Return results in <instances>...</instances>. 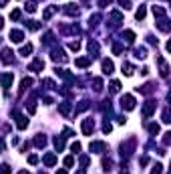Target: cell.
Segmentation results:
<instances>
[{"label":"cell","instance_id":"50","mask_svg":"<svg viewBox=\"0 0 171 174\" xmlns=\"http://www.w3.org/2000/svg\"><path fill=\"white\" fill-rule=\"evenodd\" d=\"M2 26H4V23H2V18H0V28H2Z\"/></svg>","mask_w":171,"mask_h":174},{"label":"cell","instance_id":"33","mask_svg":"<svg viewBox=\"0 0 171 174\" xmlns=\"http://www.w3.org/2000/svg\"><path fill=\"white\" fill-rule=\"evenodd\" d=\"M157 26H159L161 31H165V33H167V31H169V24H167V20H161V23L157 24Z\"/></svg>","mask_w":171,"mask_h":174},{"label":"cell","instance_id":"37","mask_svg":"<svg viewBox=\"0 0 171 174\" xmlns=\"http://www.w3.org/2000/svg\"><path fill=\"white\" fill-rule=\"evenodd\" d=\"M149 132H151V134H157V132H159V126H157V124H151V126H149Z\"/></svg>","mask_w":171,"mask_h":174},{"label":"cell","instance_id":"5","mask_svg":"<svg viewBox=\"0 0 171 174\" xmlns=\"http://www.w3.org/2000/svg\"><path fill=\"white\" fill-rule=\"evenodd\" d=\"M91 152H105L107 150V146H105V142H91Z\"/></svg>","mask_w":171,"mask_h":174},{"label":"cell","instance_id":"36","mask_svg":"<svg viewBox=\"0 0 171 174\" xmlns=\"http://www.w3.org/2000/svg\"><path fill=\"white\" fill-rule=\"evenodd\" d=\"M171 119H169V109H165L163 111V124H169Z\"/></svg>","mask_w":171,"mask_h":174},{"label":"cell","instance_id":"49","mask_svg":"<svg viewBox=\"0 0 171 174\" xmlns=\"http://www.w3.org/2000/svg\"><path fill=\"white\" fill-rule=\"evenodd\" d=\"M57 174H67V170H58V172Z\"/></svg>","mask_w":171,"mask_h":174},{"label":"cell","instance_id":"18","mask_svg":"<svg viewBox=\"0 0 171 174\" xmlns=\"http://www.w3.org/2000/svg\"><path fill=\"white\" fill-rule=\"evenodd\" d=\"M58 109H60L63 116H68V114H70V105H68V103H60V105H58Z\"/></svg>","mask_w":171,"mask_h":174},{"label":"cell","instance_id":"27","mask_svg":"<svg viewBox=\"0 0 171 174\" xmlns=\"http://www.w3.org/2000/svg\"><path fill=\"white\" fill-rule=\"evenodd\" d=\"M68 49H70V51H79L80 43H79V41H73V43H68Z\"/></svg>","mask_w":171,"mask_h":174},{"label":"cell","instance_id":"31","mask_svg":"<svg viewBox=\"0 0 171 174\" xmlns=\"http://www.w3.org/2000/svg\"><path fill=\"white\" fill-rule=\"evenodd\" d=\"M34 144H36V146H45V144H46V138H45V136H38V138L34 140Z\"/></svg>","mask_w":171,"mask_h":174},{"label":"cell","instance_id":"19","mask_svg":"<svg viewBox=\"0 0 171 174\" xmlns=\"http://www.w3.org/2000/svg\"><path fill=\"white\" fill-rule=\"evenodd\" d=\"M55 146H57V150H63V148H65V136L55 138Z\"/></svg>","mask_w":171,"mask_h":174},{"label":"cell","instance_id":"7","mask_svg":"<svg viewBox=\"0 0 171 174\" xmlns=\"http://www.w3.org/2000/svg\"><path fill=\"white\" fill-rule=\"evenodd\" d=\"M153 111H155V101H147L143 105V116H151Z\"/></svg>","mask_w":171,"mask_h":174},{"label":"cell","instance_id":"24","mask_svg":"<svg viewBox=\"0 0 171 174\" xmlns=\"http://www.w3.org/2000/svg\"><path fill=\"white\" fill-rule=\"evenodd\" d=\"M97 51H99V45H97L95 41H91V43H89V53H93V55H97Z\"/></svg>","mask_w":171,"mask_h":174},{"label":"cell","instance_id":"25","mask_svg":"<svg viewBox=\"0 0 171 174\" xmlns=\"http://www.w3.org/2000/svg\"><path fill=\"white\" fill-rule=\"evenodd\" d=\"M123 69H125V75L127 77H131V75H133V65H129V63H125V65H123Z\"/></svg>","mask_w":171,"mask_h":174},{"label":"cell","instance_id":"51","mask_svg":"<svg viewBox=\"0 0 171 174\" xmlns=\"http://www.w3.org/2000/svg\"><path fill=\"white\" fill-rule=\"evenodd\" d=\"M77 174H85V170H79V172H77Z\"/></svg>","mask_w":171,"mask_h":174},{"label":"cell","instance_id":"42","mask_svg":"<svg viewBox=\"0 0 171 174\" xmlns=\"http://www.w3.org/2000/svg\"><path fill=\"white\" fill-rule=\"evenodd\" d=\"M103 132H105V134H107V132H111V124H107V122H105V124H103Z\"/></svg>","mask_w":171,"mask_h":174},{"label":"cell","instance_id":"35","mask_svg":"<svg viewBox=\"0 0 171 174\" xmlns=\"http://www.w3.org/2000/svg\"><path fill=\"white\" fill-rule=\"evenodd\" d=\"M26 10L34 12V10H36V2H28V4H26Z\"/></svg>","mask_w":171,"mask_h":174},{"label":"cell","instance_id":"2","mask_svg":"<svg viewBox=\"0 0 171 174\" xmlns=\"http://www.w3.org/2000/svg\"><path fill=\"white\" fill-rule=\"evenodd\" d=\"M12 55H14V53H12L10 49H2V53H0V61H2V63H4V65H8V63H12Z\"/></svg>","mask_w":171,"mask_h":174},{"label":"cell","instance_id":"40","mask_svg":"<svg viewBox=\"0 0 171 174\" xmlns=\"http://www.w3.org/2000/svg\"><path fill=\"white\" fill-rule=\"evenodd\" d=\"M70 150H73V152H79L80 150V144H79V142H75V144L70 146Z\"/></svg>","mask_w":171,"mask_h":174},{"label":"cell","instance_id":"20","mask_svg":"<svg viewBox=\"0 0 171 174\" xmlns=\"http://www.w3.org/2000/svg\"><path fill=\"white\" fill-rule=\"evenodd\" d=\"M30 85H32V79H30V77H26V79H22V85H20V93H22L24 89H28Z\"/></svg>","mask_w":171,"mask_h":174},{"label":"cell","instance_id":"38","mask_svg":"<svg viewBox=\"0 0 171 174\" xmlns=\"http://www.w3.org/2000/svg\"><path fill=\"white\" fill-rule=\"evenodd\" d=\"M10 18H12V20H18V18H20V10H12Z\"/></svg>","mask_w":171,"mask_h":174},{"label":"cell","instance_id":"9","mask_svg":"<svg viewBox=\"0 0 171 174\" xmlns=\"http://www.w3.org/2000/svg\"><path fill=\"white\" fill-rule=\"evenodd\" d=\"M103 71H105L107 75L113 73V61H111V59H105V61H103Z\"/></svg>","mask_w":171,"mask_h":174},{"label":"cell","instance_id":"46","mask_svg":"<svg viewBox=\"0 0 171 174\" xmlns=\"http://www.w3.org/2000/svg\"><path fill=\"white\" fill-rule=\"evenodd\" d=\"M0 150H4V140L0 138Z\"/></svg>","mask_w":171,"mask_h":174},{"label":"cell","instance_id":"22","mask_svg":"<svg viewBox=\"0 0 171 174\" xmlns=\"http://www.w3.org/2000/svg\"><path fill=\"white\" fill-rule=\"evenodd\" d=\"M153 14H155V16H165V8H161V6H153Z\"/></svg>","mask_w":171,"mask_h":174},{"label":"cell","instance_id":"14","mask_svg":"<svg viewBox=\"0 0 171 174\" xmlns=\"http://www.w3.org/2000/svg\"><path fill=\"white\" fill-rule=\"evenodd\" d=\"M159 65H161V77H167V73H169V67H167V63L159 59Z\"/></svg>","mask_w":171,"mask_h":174},{"label":"cell","instance_id":"29","mask_svg":"<svg viewBox=\"0 0 171 174\" xmlns=\"http://www.w3.org/2000/svg\"><path fill=\"white\" fill-rule=\"evenodd\" d=\"M77 12H79V10H77V6H75V4H68V6H67V14L73 16V14H77Z\"/></svg>","mask_w":171,"mask_h":174},{"label":"cell","instance_id":"34","mask_svg":"<svg viewBox=\"0 0 171 174\" xmlns=\"http://www.w3.org/2000/svg\"><path fill=\"white\" fill-rule=\"evenodd\" d=\"M0 174H10V168L6 164H0Z\"/></svg>","mask_w":171,"mask_h":174},{"label":"cell","instance_id":"28","mask_svg":"<svg viewBox=\"0 0 171 174\" xmlns=\"http://www.w3.org/2000/svg\"><path fill=\"white\" fill-rule=\"evenodd\" d=\"M93 85H95V87H93L95 91H101V89H103V81H101V79H95V81H93Z\"/></svg>","mask_w":171,"mask_h":174},{"label":"cell","instance_id":"41","mask_svg":"<svg viewBox=\"0 0 171 174\" xmlns=\"http://www.w3.org/2000/svg\"><path fill=\"white\" fill-rule=\"evenodd\" d=\"M28 162H30V164H36V162H38V156H34V154H32V156H28Z\"/></svg>","mask_w":171,"mask_h":174},{"label":"cell","instance_id":"43","mask_svg":"<svg viewBox=\"0 0 171 174\" xmlns=\"http://www.w3.org/2000/svg\"><path fill=\"white\" fill-rule=\"evenodd\" d=\"M169 136H171V134H169V132H167V134H165V138H163V144H165V146H167V144H169Z\"/></svg>","mask_w":171,"mask_h":174},{"label":"cell","instance_id":"6","mask_svg":"<svg viewBox=\"0 0 171 174\" xmlns=\"http://www.w3.org/2000/svg\"><path fill=\"white\" fill-rule=\"evenodd\" d=\"M28 69H30V71H42V69H45V63H42V59H36V61H32Z\"/></svg>","mask_w":171,"mask_h":174},{"label":"cell","instance_id":"30","mask_svg":"<svg viewBox=\"0 0 171 174\" xmlns=\"http://www.w3.org/2000/svg\"><path fill=\"white\" fill-rule=\"evenodd\" d=\"M119 89H121V83H119V81H111V91L117 93Z\"/></svg>","mask_w":171,"mask_h":174},{"label":"cell","instance_id":"16","mask_svg":"<svg viewBox=\"0 0 171 174\" xmlns=\"http://www.w3.org/2000/svg\"><path fill=\"white\" fill-rule=\"evenodd\" d=\"M30 53H32V45H30V43L22 45V49H20V55H24V57H26V55H30Z\"/></svg>","mask_w":171,"mask_h":174},{"label":"cell","instance_id":"39","mask_svg":"<svg viewBox=\"0 0 171 174\" xmlns=\"http://www.w3.org/2000/svg\"><path fill=\"white\" fill-rule=\"evenodd\" d=\"M73 162H75L73 156H67V158H65V166H73Z\"/></svg>","mask_w":171,"mask_h":174},{"label":"cell","instance_id":"1","mask_svg":"<svg viewBox=\"0 0 171 174\" xmlns=\"http://www.w3.org/2000/svg\"><path fill=\"white\" fill-rule=\"evenodd\" d=\"M121 105L125 107L127 111L135 109V97H133V95H123V99H121Z\"/></svg>","mask_w":171,"mask_h":174},{"label":"cell","instance_id":"4","mask_svg":"<svg viewBox=\"0 0 171 174\" xmlns=\"http://www.w3.org/2000/svg\"><path fill=\"white\" fill-rule=\"evenodd\" d=\"M14 117H16V126H18V130H24L26 126H28V119L22 116V114H18V111H14Z\"/></svg>","mask_w":171,"mask_h":174},{"label":"cell","instance_id":"12","mask_svg":"<svg viewBox=\"0 0 171 174\" xmlns=\"http://www.w3.org/2000/svg\"><path fill=\"white\" fill-rule=\"evenodd\" d=\"M52 59H55V61H67V57H65V53H63L60 49H57V51H52Z\"/></svg>","mask_w":171,"mask_h":174},{"label":"cell","instance_id":"44","mask_svg":"<svg viewBox=\"0 0 171 174\" xmlns=\"http://www.w3.org/2000/svg\"><path fill=\"white\" fill-rule=\"evenodd\" d=\"M80 164H83V166H87V164H89V158H87V156H83V158H80Z\"/></svg>","mask_w":171,"mask_h":174},{"label":"cell","instance_id":"15","mask_svg":"<svg viewBox=\"0 0 171 174\" xmlns=\"http://www.w3.org/2000/svg\"><path fill=\"white\" fill-rule=\"evenodd\" d=\"M145 14H147L145 6H139V10L135 12V18H137V20H143V18H145Z\"/></svg>","mask_w":171,"mask_h":174},{"label":"cell","instance_id":"8","mask_svg":"<svg viewBox=\"0 0 171 174\" xmlns=\"http://www.w3.org/2000/svg\"><path fill=\"white\" fill-rule=\"evenodd\" d=\"M22 39H24V35L20 33V31H12L10 33V41L12 43H22Z\"/></svg>","mask_w":171,"mask_h":174},{"label":"cell","instance_id":"10","mask_svg":"<svg viewBox=\"0 0 171 174\" xmlns=\"http://www.w3.org/2000/svg\"><path fill=\"white\" fill-rule=\"evenodd\" d=\"M45 164L46 166H55V164H57V156H55V154H46L45 156Z\"/></svg>","mask_w":171,"mask_h":174},{"label":"cell","instance_id":"47","mask_svg":"<svg viewBox=\"0 0 171 174\" xmlns=\"http://www.w3.org/2000/svg\"><path fill=\"white\" fill-rule=\"evenodd\" d=\"M6 2H8V0H0V8H2V6H4Z\"/></svg>","mask_w":171,"mask_h":174},{"label":"cell","instance_id":"45","mask_svg":"<svg viewBox=\"0 0 171 174\" xmlns=\"http://www.w3.org/2000/svg\"><path fill=\"white\" fill-rule=\"evenodd\" d=\"M147 164H149V158H147V156H145V158H141V166H147Z\"/></svg>","mask_w":171,"mask_h":174},{"label":"cell","instance_id":"52","mask_svg":"<svg viewBox=\"0 0 171 174\" xmlns=\"http://www.w3.org/2000/svg\"><path fill=\"white\" fill-rule=\"evenodd\" d=\"M18 174H30V172H18Z\"/></svg>","mask_w":171,"mask_h":174},{"label":"cell","instance_id":"26","mask_svg":"<svg viewBox=\"0 0 171 174\" xmlns=\"http://www.w3.org/2000/svg\"><path fill=\"white\" fill-rule=\"evenodd\" d=\"M135 57H137V59H145V57H147V51H145V49H137Z\"/></svg>","mask_w":171,"mask_h":174},{"label":"cell","instance_id":"23","mask_svg":"<svg viewBox=\"0 0 171 174\" xmlns=\"http://www.w3.org/2000/svg\"><path fill=\"white\" fill-rule=\"evenodd\" d=\"M26 26H28L30 31H38V28H40V24L36 23V20H28V23H26Z\"/></svg>","mask_w":171,"mask_h":174},{"label":"cell","instance_id":"13","mask_svg":"<svg viewBox=\"0 0 171 174\" xmlns=\"http://www.w3.org/2000/svg\"><path fill=\"white\" fill-rule=\"evenodd\" d=\"M57 10H58V6H48V8L45 10V14H42V18H50Z\"/></svg>","mask_w":171,"mask_h":174},{"label":"cell","instance_id":"32","mask_svg":"<svg viewBox=\"0 0 171 174\" xmlns=\"http://www.w3.org/2000/svg\"><path fill=\"white\" fill-rule=\"evenodd\" d=\"M161 172H163V166H161V164H155L153 170H151V174H161Z\"/></svg>","mask_w":171,"mask_h":174},{"label":"cell","instance_id":"3","mask_svg":"<svg viewBox=\"0 0 171 174\" xmlns=\"http://www.w3.org/2000/svg\"><path fill=\"white\" fill-rule=\"evenodd\" d=\"M93 130H95V124H93V119H83V134H85V136H91Z\"/></svg>","mask_w":171,"mask_h":174},{"label":"cell","instance_id":"17","mask_svg":"<svg viewBox=\"0 0 171 174\" xmlns=\"http://www.w3.org/2000/svg\"><path fill=\"white\" fill-rule=\"evenodd\" d=\"M75 65H77V67H89V65H91V59H77Z\"/></svg>","mask_w":171,"mask_h":174},{"label":"cell","instance_id":"48","mask_svg":"<svg viewBox=\"0 0 171 174\" xmlns=\"http://www.w3.org/2000/svg\"><path fill=\"white\" fill-rule=\"evenodd\" d=\"M109 2H111V0H101V4H103V6H105V4H109Z\"/></svg>","mask_w":171,"mask_h":174},{"label":"cell","instance_id":"21","mask_svg":"<svg viewBox=\"0 0 171 174\" xmlns=\"http://www.w3.org/2000/svg\"><path fill=\"white\" fill-rule=\"evenodd\" d=\"M123 35H125V41H129V43H133V41H135V33H133V31H125Z\"/></svg>","mask_w":171,"mask_h":174},{"label":"cell","instance_id":"11","mask_svg":"<svg viewBox=\"0 0 171 174\" xmlns=\"http://www.w3.org/2000/svg\"><path fill=\"white\" fill-rule=\"evenodd\" d=\"M2 85H4V89H8L12 85V73H6V75L2 77Z\"/></svg>","mask_w":171,"mask_h":174}]
</instances>
